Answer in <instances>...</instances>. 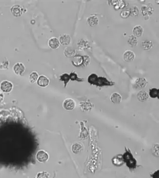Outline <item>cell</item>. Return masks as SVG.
<instances>
[{"label":"cell","mask_w":159,"mask_h":178,"mask_svg":"<svg viewBox=\"0 0 159 178\" xmlns=\"http://www.w3.org/2000/svg\"><path fill=\"white\" fill-rule=\"evenodd\" d=\"M13 89V84L10 81L4 80L0 83V89L3 92L9 93Z\"/></svg>","instance_id":"277c9868"},{"label":"cell","mask_w":159,"mask_h":178,"mask_svg":"<svg viewBox=\"0 0 159 178\" xmlns=\"http://www.w3.org/2000/svg\"><path fill=\"white\" fill-rule=\"evenodd\" d=\"M64 55L66 57L69 58L75 57L76 55V51L75 49L71 47H68L64 49Z\"/></svg>","instance_id":"2e32d148"},{"label":"cell","mask_w":159,"mask_h":178,"mask_svg":"<svg viewBox=\"0 0 159 178\" xmlns=\"http://www.w3.org/2000/svg\"><path fill=\"white\" fill-rule=\"evenodd\" d=\"M80 125H81V129L80 132L79 134V138L82 140H85L87 139L88 135L89 134L87 128L84 125V122H80Z\"/></svg>","instance_id":"7c38bea8"},{"label":"cell","mask_w":159,"mask_h":178,"mask_svg":"<svg viewBox=\"0 0 159 178\" xmlns=\"http://www.w3.org/2000/svg\"><path fill=\"white\" fill-rule=\"evenodd\" d=\"M36 178H50L49 173L46 171L39 172L36 176Z\"/></svg>","instance_id":"d6a6232c"},{"label":"cell","mask_w":159,"mask_h":178,"mask_svg":"<svg viewBox=\"0 0 159 178\" xmlns=\"http://www.w3.org/2000/svg\"><path fill=\"white\" fill-rule=\"evenodd\" d=\"M112 5H113L116 10L118 9H122L126 6L125 3L123 1H111Z\"/></svg>","instance_id":"603a6c76"},{"label":"cell","mask_w":159,"mask_h":178,"mask_svg":"<svg viewBox=\"0 0 159 178\" xmlns=\"http://www.w3.org/2000/svg\"><path fill=\"white\" fill-rule=\"evenodd\" d=\"M135 83L138 87L141 89V88H144L146 87L148 84V81H147L146 79L144 77H140L137 79Z\"/></svg>","instance_id":"7402d4cb"},{"label":"cell","mask_w":159,"mask_h":178,"mask_svg":"<svg viewBox=\"0 0 159 178\" xmlns=\"http://www.w3.org/2000/svg\"><path fill=\"white\" fill-rule=\"evenodd\" d=\"M69 77H70V80L71 81H76L79 82H84L85 81L84 78H81L78 77V74L76 73L75 71H72L70 73V74H69Z\"/></svg>","instance_id":"4316f807"},{"label":"cell","mask_w":159,"mask_h":178,"mask_svg":"<svg viewBox=\"0 0 159 178\" xmlns=\"http://www.w3.org/2000/svg\"><path fill=\"white\" fill-rule=\"evenodd\" d=\"M4 94L3 93L0 91V102H1L4 100Z\"/></svg>","instance_id":"d590c367"},{"label":"cell","mask_w":159,"mask_h":178,"mask_svg":"<svg viewBox=\"0 0 159 178\" xmlns=\"http://www.w3.org/2000/svg\"><path fill=\"white\" fill-rule=\"evenodd\" d=\"M124 61L127 62H131L135 58V53L133 51L128 50L123 54Z\"/></svg>","instance_id":"8fae6325"},{"label":"cell","mask_w":159,"mask_h":178,"mask_svg":"<svg viewBox=\"0 0 159 178\" xmlns=\"http://www.w3.org/2000/svg\"><path fill=\"white\" fill-rule=\"evenodd\" d=\"M79 105L82 112L91 111L93 106V105L89 101L81 102L79 103Z\"/></svg>","instance_id":"30bf717a"},{"label":"cell","mask_w":159,"mask_h":178,"mask_svg":"<svg viewBox=\"0 0 159 178\" xmlns=\"http://www.w3.org/2000/svg\"><path fill=\"white\" fill-rule=\"evenodd\" d=\"M142 46L143 49L145 51H149L153 48V42L150 40H145L142 42Z\"/></svg>","instance_id":"484cf974"},{"label":"cell","mask_w":159,"mask_h":178,"mask_svg":"<svg viewBox=\"0 0 159 178\" xmlns=\"http://www.w3.org/2000/svg\"><path fill=\"white\" fill-rule=\"evenodd\" d=\"M128 43L129 46L131 48L136 47L138 43L137 38L133 35L130 36L129 37V39H128Z\"/></svg>","instance_id":"cb8c5ba5"},{"label":"cell","mask_w":159,"mask_h":178,"mask_svg":"<svg viewBox=\"0 0 159 178\" xmlns=\"http://www.w3.org/2000/svg\"><path fill=\"white\" fill-rule=\"evenodd\" d=\"M149 98L148 94L144 91H140L137 94V98L139 101L141 102H144L147 101Z\"/></svg>","instance_id":"ac0fdd59"},{"label":"cell","mask_w":159,"mask_h":178,"mask_svg":"<svg viewBox=\"0 0 159 178\" xmlns=\"http://www.w3.org/2000/svg\"><path fill=\"white\" fill-rule=\"evenodd\" d=\"M50 80L46 76L42 75L38 77L37 81V85L41 87H46L48 86Z\"/></svg>","instance_id":"5bb4252c"},{"label":"cell","mask_w":159,"mask_h":178,"mask_svg":"<svg viewBox=\"0 0 159 178\" xmlns=\"http://www.w3.org/2000/svg\"><path fill=\"white\" fill-rule=\"evenodd\" d=\"M24 9L21 5H14L11 8V12L14 16L20 17L24 13Z\"/></svg>","instance_id":"ba28073f"},{"label":"cell","mask_w":159,"mask_h":178,"mask_svg":"<svg viewBox=\"0 0 159 178\" xmlns=\"http://www.w3.org/2000/svg\"><path fill=\"white\" fill-rule=\"evenodd\" d=\"M60 81L64 82V87H66L67 84L70 80L69 75L68 73H64L60 75L59 77Z\"/></svg>","instance_id":"83f0119b"},{"label":"cell","mask_w":159,"mask_h":178,"mask_svg":"<svg viewBox=\"0 0 159 178\" xmlns=\"http://www.w3.org/2000/svg\"><path fill=\"white\" fill-rule=\"evenodd\" d=\"M112 164L117 167H120L124 164L123 159L122 157V154H118L112 158L111 160Z\"/></svg>","instance_id":"9c48e42d"},{"label":"cell","mask_w":159,"mask_h":178,"mask_svg":"<svg viewBox=\"0 0 159 178\" xmlns=\"http://www.w3.org/2000/svg\"><path fill=\"white\" fill-rule=\"evenodd\" d=\"M141 11H142L143 15L145 16L147 14H149L150 15L153 14V12L154 11V9L150 7L143 5L141 8Z\"/></svg>","instance_id":"d4e9b609"},{"label":"cell","mask_w":159,"mask_h":178,"mask_svg":"<svg viewBox=\"0 0 159 178\" xmlns=\"http://www.w3.org/2000/svg\"><path fill=\"white\" fill-rule=\"evenodd\" d=\"M78 48L79 50H82L85 49H88L89 47L88 42L87 41H85L84 39H81L79 41L78 43Z\"/></svg>","instance_id":"f546056e"},{"label":"cell","mask_w":159,"mask_h":178,"mask_svg":"<svg viewBox=\"0 0 159 178\" xmlns=\"http://www.w3.org/2000/svg\"><path fill=\"white\" fill-rule=\"evenodd\" d=\"M149 96L152 98H159V89L156 88H152L149 90Z\"/></svg>","instance_id":"f1b7e54d"},{"label":"cell","mask_w":159,"mask_h":178,"mask_svg":"<svg viewBox=\"0 0 159 178\" xmlns=\"http://www.w3.org/2000/svg\"><path fill=\"white\" fill-rule=\"evenodd\" d=\"M39 77V75L38 73L36 71L32 72L29 75V81L31 83L34 84L36 82H37Z\"/></svg>","instance_id":"4dcf8cb0"},{"label":"cell","mask_w":159,"mask_h":178,"mask_svg":"<svg viewBox=\"0 0 159 178\" xmlns=\"http://www.w3.org/2000/svg\"><path fill=\"white\" fill-rule=\"evenodd\" d=\"M63 106L65 109L68 111L74 110L76 108V102L71 98H67L64 100Z\"/></svg>","instance_id":"8992f818"},{"label":"cell","mask_w":159,"mask_h":178,"mask_svg":"<svg viewBox=\"0 0 159 178\" xmlns=\"http://www.w3.org/2000/svg\"><path fill=\"white\" fill-rule=\"evenodd\" d=\"M88 81L91 85L99 87H111L115 85L113 81H110L106 77H98L96 74H91L88 77Z\"/></svg>","instance_id":"6da1fadb"},{"label":"cell","mask_w":159,"mask_h":178,"mask_svg":"<svg viewBox=\"0 0 159 178\" xmlns=\"http://www.w3.org/2000/svg\"><path fill=\"white\" fill-rule=\"evenodd\" d=\"M125 152L123 154H122V157L124 163H126V165L130 169V170L132 171L137 167V161L134 157L130 150L126 147H125Z\"/></svg>","instance_id":"7a4b0ae2"},{"label":"cell","mask_w":159,"mask_h":178,"mask_svg":"<svg viewBox=\"0 0 159 178\" xmlns=\"http://www.w3.org/2000/svg\"><path fill=\"white\" fill-rule=\"evenodd\" d=\"M87 22L90 26H95L98 24V18L96 15H91L87 18Z\"/></svg>","instance_id":"ffe728a7"},{"label":"cell","mask_w":159,"mask_h":178,"mask_svg":"<svg viewBox=\"0 0 159 178\" xmlns=\"http://www.w3.org/2000/svg\"><path fill=\"white\" fill-rule=\"evenodd\" d=\"M36 158L40 163H45L49 159V155L45 151L40 150L36 153Z\"/></svg>","instance_id":"52a82bcc"},{"label":"cell","mask_w":159,"mask_h":178,"mask_svg":"<svg viewBox=\"0 0 159 178\" xmlns=\"http://www.w3.org/2000/svg\"><path fill=\"white\" fill-rule=\"evenodd\" d=\"M133 35L135 37H140L142 36L143 32V29L140 25L135 26L133 30Z\"/></svg>","instance_id":"44dd1931"},{"label":"cell","mask_w":159,"mask_h":178,"mask_svg":"<svg viewBox=\"0 0 159 178\" xmlns=\"http://www.w3.org/2000/svg\"><path fill=\"white\" fill-rule=\"evenodd\" d=\"M60 44L63 46H68L70 44L71 41L70 36L68 34H64L60 36L59 39Z\"/></svg>","instance_id":"4fadbf2b"},{"label":"cell","mask_w":159,"mask_h":178,"mask_svg":"<svg viewBox=\"0 0 159 178\" xmlns=\"http://www.w3.org/2000/svg\"><path fill=\"white\" fill-rule=\"evenodd\" d=\"M49 47L52 49H56L59 47L60 42L59 39L56 37H53L50 39H49L48 42Z\"/></svg>","instance_id":"9a60e30c"},{"label":"cell","mask_w":159,"mask_h":178,"mask_svg":"<svg viewBox=\"0 0 159 178\" xmlns=\"http://www.w3.org/2000/svg\"><path fill=\"white\" fill-rule=\"evenodd\" d=\"M130 15V10H127L122 11L120 13V16L121 17L124 19L127 18L129 17Z\"/></svg>","instance_id":"e575fe53"},{"label":"cell","mask_w":159,"mask_h":178,"mask_svg":"<svg viewBox=\"0 0 159 178\" xmlns=\"http://www.w3.org/2000/svg\"><path fill=\"white\" fill-rule=\"evenodd\" d=\"M9 61L6 58V60H4L0 64L1 70H8L9 69Z\"/></svg>","instance_id":"836d02e7"},{"label":"cell","mask_w":159,"mask_h":178,"mask_svg":"<svg viewBox=\"0 0 159 178\" xmlns=\"http://www.w3.org/2000/svg\"><path fill=\"white\" fill-rule=\"evenodd\" d=\"M130 12L131 16H137L139 13V9L136 6H134L130 9Z\"/></svg>","instance_id":"1f68e13d"},{"label":"cell","mask_w":159,"mask_h":178,"mask_svg":"<svg viewBox=\"0 0 159 178\" xmlns=\"http://www.w3.org/2000/svg\"><path fill=\"white\" fill-rule=\"evenodd\" d=\"M71 150L75 154H78L83 151V146L80 143H75L72 145Z\"/></svg>","instance_id":"e0dca14e"},{"label":"cell","mask_w":159,"mask_h":178,"mask_svg":"<svg viewBox=\"0 0 159 178\" xmlns=\"http://www.w3.org/2000/svg\"><path fill=\"white\" fill-rule=\"evenodd\" d=\"M13 71L14 73L18 76H22L26 70V68L23 63L21 62H17L13 66Z\"/></svg>","instance_id":"5b68a950"},{"label":"cell","mask_w":159,"mask_h":178,"mask_svg":"<svg viewBox=\"0 0 159 178\" xmlns=\"http://www.w3.org/2000/svg\"><path fill=\"white\" fill-rule=\"evenodd\" d=\"M75 57L78 58V61L77 62L72 61V65L75 67H87L91 62V58L89 56H87V55L81 56L80 55L76 54Z\"/></svg>","instance_id":"3957f363"},{"label":"cell","mask_w":159,"mask_h":178,"mask_svg":"<svg viewBox=\"0 0 159 178\" xmlns=\"http://www.w3.org/2000/svg\"><path fill=\"white\" fill-rule=\"evenodd\" d=\"M110 99H111V101L113 104H118L121 102V100H122V97L120 94L118 93H113L112 94Z\"/></svg>","instance_id":"d6986e66"}]
</instances>
